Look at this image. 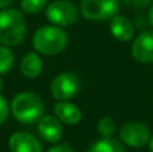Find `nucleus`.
I'll use <instances>...</instances> for the list:
<instances>
[{"label": "nucleus", "mask_w": 153, "mask_h": 152, "mask_svg": "<svg viewBox=\"0 0 153 152\" xmlns=\"http://www.w3.org/2000/svg\"><path fill=\"white\" fill-rule=\"evenodd\" d=\"M69 45V35L63 27L55 24L42 26L32 35V46L42 55H58Z\"/></svg>", "instance_id": "nucleus-1"}, {"label": "nucleus", "mask_w": 153, "mask_h": 152, "mask_svg": "<svg viewBox=\"0 0 153 152\" xmlns=\"http://www.w3.org/2000/svg\"><path fill=\"white\" fill-rule=\"evenodd\" d=\"M11 115L20 124H35L45 115V102L34 92H20L15 94L10 105Z\"/></svg>", "instance_id": "nucleus-2"}, {"label": "nucleus", "mask_w": 153, "mask_h": 152, "mask_svg": "<svg viewBox=\"0 0 153 152\" xmlns=\"http://www.w3.org/2000/svg\"><path fill=\"white\" fill-rule=\"evenodd\" d=\"M27 34L23 12L16 8L0 10V45L16 47L24 40Z\"/></svg>", "instance_id": "nucleus-3"}, {"label": "nucleus", "mask_w": 153, "mask_h": 152, "mask_svg": "<svg viewBox=\"0 0 153 152\" xmlns=\"http://www.w3.org/2000/svg\"><path fill=\"white\" fill-rule=\"evenodd\" d=\"M120 0H81L79 12L85 19L91 22L109 20L117 15Z\"/></svg>", "instance_id": "nucleus-4"}, {"label": "nucleus", "mask_w": 153, "mask_h": 152, "mask_svg": "<svg viewBox=\"0 0 153 152\" xmlns=\"http://www.w3.org/2000/svg\"><path fill=\"white\" fill-rule=\"evenodd\" d=\"M46 19L51 24L59 27H70L78 20L79 10L70 0H55L48 3L46 8Z\"/></svg>", "instance_id": "nucleus-5"}, {"label": "nucleus", "mask_w": 153, "mask_h": 152, "mask_svg": "<svg viewBox=\"0 0 153 152\" xmlns=\"http://www.w3.org/2000/svg\"><path fill=\"white\" fill-rule=\"evenodd\" d=\"M81 89V81L76 74L63 72L56 74L50 83V93L56 101H70Z\"/></svg>", "instance_id": "nucleus-6"}, {"label": "nucleus", "mask_w": 153, "mask_h": 152, "mask_svg": "<svg viewBox=\"0 0 153 152\" xmlns=\"http://www.w3.org/2000/svg\"><path fill=\"white\" fill-rule=\"evenodd\" d=\"M151 129L140 121H129L120 128V140L132 148H143L151 140Z\"/></svg>", "instance_id": "nucleus-7"}, {"label": "nucleus", "mask_w": 153, "mask_h": 152, "mask_svg": "<svg viewBox=\"0 0 153 152\" xmlns=\"http://www.w3.org/2000/svg\"><path fill=\"white\" fill-rule=\"evenodd\" d=\"M130 53L133 59L140 63H153V30L143 31L136 37Z\"/></svg>", "instance_id": "nucleus-8"}, {"label": "nucleus", "mask_w": 153, "mask_h": 152, "mask_svg": "<svg viewBox=\"0 0 153 152\" xmlns=\"http://www.w3.org/2000/svg\"><path fill=\"white\" fill-rule=\"evenodd\" d=\"M38 133L45 142L56 144L63 136V125L55 115H43L36 123Z\"/></svg>", "instance_id": "nucleus-9"}, {"label": "nucleus", "mask_w": 153, "mask_h": 152, "mask_svg": "<svg viewBox=\"0 0 153 152\" xmlns=\"http://www.w3.org/2000/svg\"><path fill=\"white\" fill-rule=\"evenodd\" d=\"M11 152H43V145L36 136L30 132H15L8 139Z\"/></svg>", "instance_id": "nucleus-10"}, {"label": "nucleus", "mask_w": 153, "mask_h": 152, "mask_svg": "<svg viewBox=\"0 0 153 152\" xmlns=\"http://www.w3.org/2000/svg\"><path fill=\"white\" fill-rule=\"evenodd\" d=\"M110 32L120 42H129L134 37V24L129 18L124 15H114L109 24Z\"/></svg>", "instance_id": "nucleus-11"}, {"label": "nucleus", "mask_w": 153, "mask_h": 152, "mask_svg": "<svg viewBox=\"0 0 153 152\" xmlns=\"http://www.w3.org/2000/svg\"><path fill=\"white\" fill-rule=\"evenodd\" d=\"M54 115L66 125H76L82 120V110L78 105L70 101H56L54 105Z\"/></svg>", "instance_id": "nucleus-12"}, {"label": "nucleus", "mask_w": 153, "mask_h": 152, "mask_svg": "<svg viewBox=\"0 0 153 152\" xmlns=\"http://www.w3.org/2000/svg\"><path fill=\"white\" fill-rule=\"evenodd\" d=\"M20 72L26 78H38L43 72V61L42 57L36 51H30L22 58L20 61Z\"/></svg>", "instance_id": "nucleus-13"}, {"label": "nucleus", "mask_w": 153, "mask_h": 152, "mask_svg": "<svg viewBox=\"0 0 153 152\" xmlns=\"http://www.w3.org/2000/svg\"><path fill=\"white\" fill-rule=\"evenodd\" d=\"M87 152H125L122 143L113 137H102L90 145Z\"/></svg>", "instance_id": "nucleus-14"}, {"label": "nucleus", "mask_w": 153, "mask_h": 152, "mask_svg": "<svg viewBox=\"0 0 153 152\" xmlns=\"http://www.w3.org/2000/svg\"><path fill=\"white\" fill-rule=\"evenodd\" d=\"M13 63H15V57L11 47L0 45V75L10 72L13 67Z\"/></svg>", "instance_id": "nucleus-15"}, {"label": "nucleus", "mask_w": 153, "mask_h": 152, "mask_svg": "<svg viewBox=\"0 0 153 152\" xmlns=\"http://www.w3.org/2000/svg\"><path fill=\"white\" fill-rule=\"evenodd\" d=\"M48 5V0H20V8L28 15H38Z\"/></svg>", "instance_id": "nucleus-16"}, {"label": "nucleus", "mask_w": 153, "mask_h": 152, "mask_svg": "<svg viewBox=\"0 0 153 152\" xmlns=\"http://www.w3.org/2000/svg\"><path fill=\"white\" fill-rule=\"evenodd\" d=\"M117 129L116 121L109 116H103L97 123V131L101 135V137H111Z\"/></svg>", "instance_id": "nucleus-17"}, {"label": "nucleus", "mask_w": 153, "mask_h": 152, "mask_svg": "<svg viewBox=\"0 0 153 152\" xmlns=\"http://www.w3.org/2000/svg\"><path fill=\"white\" fill-rule=\"evenodd\" d=\"M10 112H11V109H10V104H8L7 98L0 94V125H3L5 123Z\"/></svg>", "instance_id": "nucleus-18"}, {"label": "nucleus", "mask_w": 153, "mask_h": 152, "mask_svg": "<svg viewBox=\"0 0 153 152\" xmlns=\"http://www.w3.org/2000/svg\"><path fill=\"white\" fill-rule=\"evenodd\" d=\"M153 3V0H124V4L130 8H144Z\"/></svg>", "instance_id": "nucleus-19"}, {"label": "nucleus", "mask_w": 153, "mask_h": 152, "mask_svg": "<svg viewBox=\"0 0 153 152\" xmlns=\"http://www.w3.org/2000/svg\"><path fill=\"white\" fill-rule=\"evenodd\" d=\"M47 152H76V151L70 144H67V143H61V144L56 143L55 145L48 148Z\"/></svg>", "instance_id": "nucleus-20"}, {"label": "nucleus", "mask_w": 153, "mask_h": 152, "mask_svg": "<svg viewBox=\"0 0 153 152\" xmlns=\"http://www.w3.org/2000/svg\"><path fill=\"white\" fill-rule=\"evenodd\" d=\"M148 23L153 27V3L151 4V8L148 11Z\"/></svg>", "instance_id": "nucleus-21"}, {"label": "nucleus", "mask_w": 153, "mask_h": 152, "mask_svg": "<svg viewBox=\"0 0 153 152\" xmlns=\"http://www.w3.org/2000/svg\"><path fill=\"white\" fill-rule=\"evenodd\" d=\"M11 3H12V0H0V10L8 8V7H10Z\"/></svg>", "instance_id": "nucleus-22"}, {"label": "nucleus", "mask_w": 153, "mask_h": 152, "mask_svg": "<svg viewBox=\"0 0 153 152\" xmlns=\"http://www.w3.org/2000/svg\"><path fill=\"white\" fill-rule=\"evenodd\" d=\"M148 145H149V152H153V136H151V140H149Z\"/></svg>", "instance_id": "nucleus-23"}, {"label": "nucleus", "mask_w": 153, "mask_h": 152, "mask_svg": "<svg viewBox=\"0 0 153 152\" xmlns=\"http://www.w3.org/2000/svg\"><path fill=\"white\" fill-rule=\"evenodd\" d=\"M3 86H4V82H3V78L0 77V92L3 90Z\"/></svg>", "instance_id": "nucleus-24"}]
</instances>
